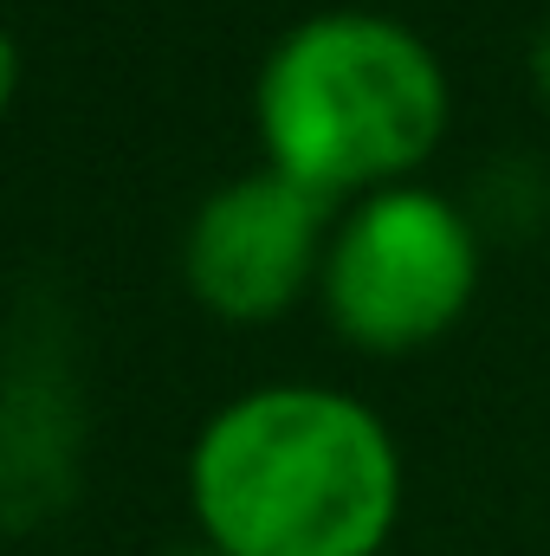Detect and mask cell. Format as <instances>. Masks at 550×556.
Masks as SVG:
<instances>
[{"label":"cell","mask_w":550,"mask_h":556,"mask_svg":"<svg viewBox=\"0 0 550 556\" xmlns=\"http://www.w3.org/2000/svg\"><path fill=\"white\" fill-rule=\"evenodd\" d=\"M188 505L214 556H376L402 518V453L357 395L273 382L195 433Z\"/></svg>","instance_id":"1"},{"label":"cell","mask_w":550,"mask_h":556,"mask_svg":"<svg viewBox=\"0 0 550 556\" xmlns=\"http://www.w3.org/2000/svg\"><path fill=\"white\" fill-rule=\"evenodd\" d=\"M447 72L434 46L363 7L298 20L260 65L253 117L266 168L343 201L402 188L447 137Z\"/></svg>","instance_id":"2"},{"label":"cell","mask_w":550,"mask_h":556,"mask_svg":"<svg viewBox=\"0 0 550 556\" xmlns=\"http://www.w3.org/2000/svg\"><path fill=\"white\" fill-rule=\"evenodd\" d=\"M324 304L357 350L409 356L447 337L479 291V233L434 188L363 194L324 253Z\"/></svg>","instance_id":"3"},{"label":"cell","mask_w":550,"mask_h":556,"mask_svg":"<svg viewBox=\"0 0 550 556\" xmlns=\"http://www.w3.org/2000/svg\"><path fill=\"white\" fill-rule=\"evenodd\" d=\"M324 214L330 201L285 181L278 168L234 175L227 188H214L182 233V278L195 304L227 324H266L291 311L311 291V278H324Z\"/></svg>","instance_id":"4"},{"label":"cell","mask_w":550,"mask_h":556,"mask_svg":"<svg viewBox=\"0 0 550 556\" xmlns=\"http://www.w3.org/2000/svg\"><path fill=\"white\" fill-rule=\"evenodd\" d=\"M13 91H20V46H13V33L0 26V111L13 104Z\"/></svg>","instance_id":"5"},{"label":"cell","mask_w":550,"mask_h":556,"mask_svg":"<svg viewBox=\"0 0 550 556\" xmlns=\"http://www.w3.org/2000/svg\"><path fill=\"white\" fill-rule=\"evenodd\" d=\"M532 78H538V91H545V104H550V26H545V39H538V52H532Z\"/></svg>","instance_id":"6"},{"label":"cell","mask_w":550,"mask_h":556,"mask_svg":"<svg viewBox=\"0 0 550 556\" xmlns=\"http://www.w3.org/2000/svg\"><path fill=\"white\" fill-rule=\"evenodd\" d=\"M208 556H214V551H208Z\"/></svg>","instance_id":"7"}]
</instances>
